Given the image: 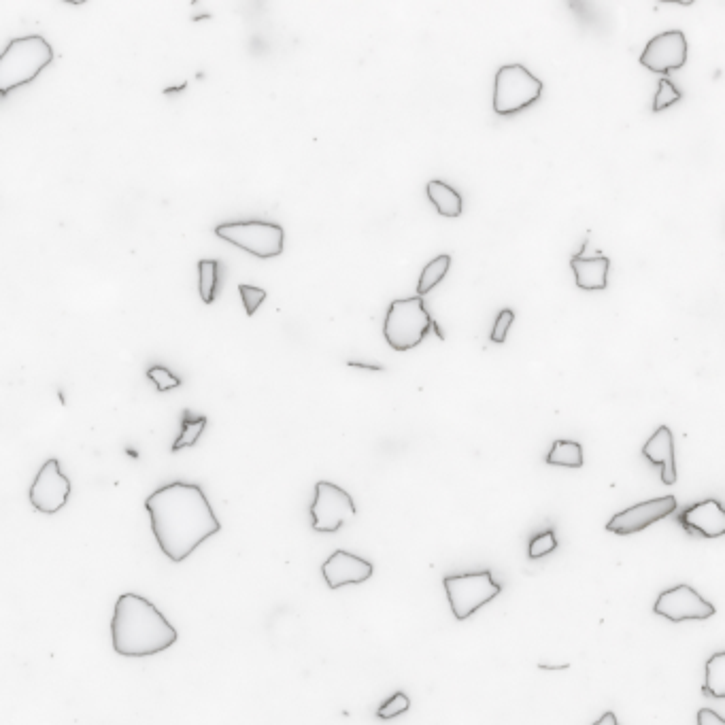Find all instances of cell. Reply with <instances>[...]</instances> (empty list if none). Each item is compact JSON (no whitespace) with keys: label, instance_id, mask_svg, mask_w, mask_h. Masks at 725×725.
<instances>
[{"label":"cell","instance_id":"603a6c76","mask_svg":"<svg viewBox=\"0 0 725 725\" xmlns=\"http://www.w3.org/2000/svg\"><path fill=\"white\" fill-rule=\"evenodd\" d=\"M679 100H681L679 88L674 86V83L668 77H662L660 86H657L655 100H653V113H662L664 109L672 107L674 103H679Z\"/></svg>","mask_w":725,"mask_h":725},{"label":"cell","instance_id":"9c48e42d","mask_svg":"<svg viewBox=\"0 0 725 725\" xmlns=\"http://www.w3.org/2000/svg\"><path fill=\"white\" fill-rule=\"evenodd\" d=\"M71 479L64 475L60 462L56 458H49L41 470L37 472L35 481L30 485V504L43 515H56L60 513L66 502L71 498Z\"/></svg>","mask_w":725,"mask_h":725},{"label":"cell","instance_id":"f1b7e54d","mask_svg":"<svg viewBox=\"0 0 725 725\" xmlns=\"http://www.w3.org/2000/svg\"><path fill=\"white\" fill-rule=\"evenodd\" d=\"M698 725H725V719L717 715L711 708H700L698 711Z\"/></svg>","mask_w":725,"mask_h":725},{"label":"cell","instance_id":"1f68e13d","mask_svg":"<svg viewBox=\"0 0 725 725\" xmlns=\"http://www.w3.org/2000/svg\"><path fill=\"white\" fill-rule=\"evenodd\" d=\"M538 668H541V670H566V668H570V664H562V666H547V664H538Z\"/></svg>","mask_w":725,"mask_h":725},{"label":"cell","instance_id":"cb8c5ba5","mask_svg":"<svg viewBox=\"0 0 725 725\" xmlns=\"http://www.w3.org/2000/svg\"><path fill=\"white\" fill-rule=\"evenodd\" d=\"M147 379L156 385L158 392H171V390H177V387L181 385V379L175 377L171 370L164 368V366H151L147 370Z\"/></svg>","mask_w":725,"mask_h":725},{"label":"cell","instance_id":"3957f363","mask_svg":"<svg viewBox=\"0 0 725 725\" xmlns=\"http://www.w3.org/2000/svg\"><path fill=\"white\" fill-rule=\"evenodd\" d=\"M54 62V47L41 35L13 39L0 54V98L35 81Z\"/></svg>","mask_w":725,"mask_h":725},{"label":"cell","instance_id":"ffe728a7","mask_svg":"<svg viewBox=\"0 0 725 725\" xmlns=\"http://www.w3.org/2000/svg\"><path fill=\"white\" fill-rule=\"evenodd\" d=\"M205 430H207V417H194V415H190V411H183L181 430H179V436L175 438L171 451L177 453L181 449L194 447Z\"/></svg>","mask_w":725,"mask_h":725},{"label":"cell","instance_id":"ac0fdd59","mask_svg":"<svg viewBox=\"0 0 725 725\" xmlns=\"http://www.w3.org/2000/svg\"><path fill=\"white\" fill-rule=\"evenodd\" d=\"M449 266H451V256H447V254L436 256L434 260H430L424 266V271H421V275H419L417 296L424 298L426 294H430L436 288V285L445 279V275L449 273Z\"/></svg>","mask_w":725,"mask_h":725},{"label":"cell","instance_id":"44dd1931","mask_svg":"<svg viewBox=\"0 0 725 725\" xmlns=\"http://www.w3.org/2000/svg\"><path fill=\"white\" fill-rule=\"evenodd\" d=\"M549 466H564V468H581L583 466V447L575 441H555L549 455Z\"/></svg>","mask_w":725,"mask_h":725},{"label":"cell","instance_id":"d4e9b609","mask_svg":"<svg viewBox=\"0 0 725 725\" xmlns=\"http://www.w3.org/2000/svg\"><path fill=\"white\" fill-rule=\"evenodd\" d=\"M555 549H558V538H555L553 530H547V532L532 538L528 555L532 560H538V558H545V555L553 553Z\"/></svg>","mask_w":725,"mask_h":725},{"label":"cell","instance_id":"484cf974","mask_svg":"<svg viewBox=\"0 0 725 725\" xmlns=\"http://www.w3.org/2000/svg\"><path fill=\"white\" fill-rule=\"evenodd\" d=\"M409 706H411L409 696H407V694H402V691H398V694H394L390 700H385V702L379 706L377 717H379V719H394V717H398V715H402V713H407V711H409Z\"/></svg>","mask_w":725,"mask_h":725},{"label":"cell","instance_id":"7c38bea8","mask_svg":"<svg viewBox=\"0 0 725 725\" xmlns=\"http://www.w3.org/2000/svg\"><path fill=\"white\" fill-rule=\"evenodd\" d=\"M674 511H677V500H674V496H662L638 502L634 507L613 515V519L606 524V532H613L619 536L643 532L651 524H657V521L672 515Z\"/></svg>","mask_w":725,"mask_h":725},{"label":"cell","instance_id":"5bb4252c","mask_svg":"<svg viewBox=\"0 0 725 725\" xmlns=\"http://www.w3.org/2000/svg\"><path fill=\"white\" fill-rule=\"evenodd\" d=\"M679 519L689 534L698 532L704 538H719L725 534V509L717 500H702L685 509Z\"/></svg>","mask_w":725,"mask_h":725},{"label":"cell","instance_id":"30bf717a","mask_svg":"<svg viewBox=\"0 0 725 725\" xmlns=\"http://www.w3.org/2000/svg\"><path fill=\"white\" fill-rule=\"evenodd\" d=\"M653 613L660 615L668 621H687V619H711L717 611L715 606L704 600L694 587H689L685 583L666 589L660 596H657L655 604H653Z\"/></svg>","mask_w":725,"mask_h":725},{"label":"cell","instance_id":"4316f807","mask_svg":"<svg viewBox=\"0 0 725 725\" xmlns=\"http://www.w3.org/2000/svg\"><path fill=\"white\" fill-rule=\"evenodd\" d=\"M239 294H241V300H243L245 313L249 317L256 315V311L260 309V305L266 300V290L256 288V285H249V283L239 285Z\"/></svg>","mask_w":725,"mask_h":725},{"label":"cell","instance_id":"8992f818","mask_svg":"<svg viewBox=\"0 0 725 725\" xmlns=\"http://www.w3.org/2000/svg\"><path fill=\"white\" fill-rule=\"evenodd\" d=\"M445 592L449 598V606L453 617L464 621L475 615L487 602L500 596L502 585L494 581L490 570L470 572V575H453L445 577Z\"/></svg>","mask_w":725,"mask_h":725},{"label":"cell","instance_id":"52a82bcc","mask_svg":"<svg viewBox=\"0 0 725 725\" xmlns=\"http://www.w3.org/2000/svg\"><path fill=\"white\" fill-rule=\"evenodd\" d=\"M219 239L232 243L247 254L268 260L283 254L285 232L279 224L271 222H226L215 228Z\"/></svg>","mask_w":725,"mask_h":725},{"label":"cell","instance_id":"7a4b0ae2","mask_svg":"<svg viewBox=\"0 0 725 725\" xmlns=\"http://www.w3.org/2000/svg\"><path fill=\"white\" fill-rule=\"evenodd\" d=\"M177 630L154 602L139 594H122L111 617L113 651L124 657H149L171 649L177 643Z\"/></svg>","mask_w":725,"mask_h":725},{"label":"cell","instance_id":"6da1fadb","mask_svg":"<svg viewBox=\"0 0 725 725\" xmlns=\"http://www.w3.org/2000/svg\"><path fill=\"white\" fill-rule=\"evenodd\" d=\"M151 530L168 560L181 564L222 530L211 502L196 483L173 481L145 500Z\"/></svg>","mask_w":725,"mask_h":725},{"label":"cell","instance_id":"d6a6232c","mask_svg":"<svg viewBox=\"0 0 725 725\" xmlns=\"http://www.w3.org/2000/svg\"><path fill=\"white\" fill-rule=\"evenodd\" d=\"M434 332H436V336H438V339H441V341H445V334L441 332V326H438L436 322H434V319H432V326H430Z\"/></svg>","mask_w":725,"mask_h":725},{"label":"cell","instance_id":"e0dca14e","mask_svg":"<svg viewBox=\"0 0 725 725\" xmlns=\"http://www.w3.org/2000/svg\"><path fill=\"white\" fill-rule=\"evenodd\" d=\"M426 192L432 205L436 207V211L441 213L443 217H460L462 215V196L458 194V190H453L451 185H447L445 181L432 179L426 185Z\"/></svg>","mask_w":725,"mask_h":725},{"label":"cell","instance_id":"8fae6325","mask_svg":"<svg viewBox=\"0 0 725 725\" xmlns=\"http://www.w3.org/2000/svg\"><path fill=\"white\" fill-rule=\"evenodd\" d=\"M687 62V39L681 30H668L662 35L653 37L645 52L640 54V64L645 66L647 71L664 75L683 69Z\"/></svg>","mask_w":725,"mask_h":725},{"label":"cell","instance_id":"9a60e30c","mask_svg":"<svg viewBox=\"0 0 725 725\" xmlns=\"http://www.w3.org/2000/svg\"><path fill=\"white\" fill-rule=\"evenodd\" d=\"M645 458L655 464L662 466V481L666 485L677 483V464H674V436L668 426H660L649 441L643 447Z\"/></svg>","mask_w":725,"mask_h":725},{"label":"cell","instance_id":"2e32d148","mask_svg":"<svg viewBox=\"0 0 725 725\" xmlns=\"http://www.w3.org/2000/svg\"><path fill=\"white\" fill-rule=\"evenodd\" d=\"M570 266H572V273H575V281L581 290L598 292V290H606V285H609L611 260L602 254L594 256V258L572 256Z\"/></svg>","mask_w":725,"mask_h":725},{"label":"cell","instance_id":"ba28073f","mask_svg":"<svg viewBox=\"0 0 725 725\" xmlns=\"http://www.w3.org/2000/svg\"><path fill=\"white\" fill-rule=\"evenodd\" d=\"M356 515L353 498L330 481H319L315 485V500L311 504L313 530L322 534H334L343 528L347 519Z\"/></svg>","mask_w":725,"mask_h":725},{"label":"cell","instance_id":"7402d4cb","mask_svg":"<svg viewBox=\"0 0 725 725\" xmlns=\"http://www.w3.org/2000/svg\"><path fill=\"white\" fill-rule=\"evenodd\" d=\"M219 288V262L200 260L198 262V290L205 305H213Z\"/></svg>","mask_w":725,"mask_h":725},{"label":"cell","instance_id":"277c9868","mask_svg":"<svg viewBox=\"0 0 725 725\" xmlns=\"http://www.w3.org/2000/svg\"><path fill=\"white\" fill-rule=\"evenodd\" d=\"M432 326V317L426 311L424 298H402L394 300L390 309H387L383 334L385 341L394 351H409L415 349Z\"/></svg>","mask_w":725,"mask_h":725},{"label":"cell","instance_id":"5b68a950","mask_svg":"<svg viewBox=\"0 0 725 725\" xmlns=\"http://www.w3.org/2000/svg\"><path fill=\"white\" fill-rule=\"evenodd\" d=\"M543 94V81L532 75L524 64H504L494 81V111L515 115L532 107Z\"/></svg>","mask_w":725,"mask_h":725},{"label":"cell","instance_id":"83f0119b","mask_svg":"<svg viewBox=\"0 0 725 725\" xmlns=\"http://www.w3.org/2000/svg\"><path fill=\"white\" fill-rule=\"evenodd\" d=\"M513 322H515V313L511 309H502L498 313V317H496V324H494L492 334H490L492 343L502 345L504 341H507V334H509V328L513 326Z\"/></svg>","mask_w":725,"mask_h":725},{"label":"cell","instance_id":"4fadbf2b","mask_svg":"<svg viewBox=\"0 0 725 725\" xmlns=\"http://www.w3.org/2000/svg\"><path fill=\"white\" fill-rule=\"evenodd\" d=\"M373 564L368 560L353 555L345 549L334 551L322 566L324 581L330 589H339L345 585H360L373 577Z\"/></svg>","mask_w":725,"mask_h":725},{"label":"cell","instance_id":"4dcf8cb0","mask_svg":"<svg viewBox=\"0 0 725 725\" xmlns=\"http://www.w3.org/2000/svg\"><path fill=\"white\" fill-rule=\"evenodd\" d=\"M349 368H362V370H383V366L377 364H362V362H347Z\"/></svg>","mask_w":725,"mask_h":725},{"label":"cell","instance_id":"d6986e66","mask_svg":"<svg viewBox=\"0 0 725 725\" xmlns=\"http://www.w3.org/2000/svg\"><path fill=\"white\" fill-rule=\"evenodd\" d=\"M704 694L713 696L717 700L725 698V653L717 651L715 655L708 657L706 662V683H704Z\"/></svg>","mask_w":725,"mask_h":725},{"label":"cell","instance_id":"f546056e","mask_svg":"<svg viewBox=\"0 0 725 725\" xmlns=\"http://www.w3.org/2000/svg\"><path fill=\"white\" fill-rule=\"evenodd\" d=\"M592 725H619V721H617V715L613 713V711H606L596 723H592Z\"/></svg>","mask_w":725,"mask_h":725}]
</instances>
